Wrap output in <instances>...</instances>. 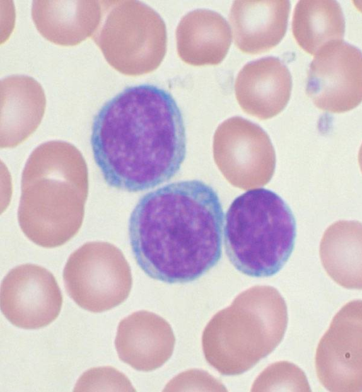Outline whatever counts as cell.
<instances>
[{"instance_id": "15", "label": "cell", "mask_w": 362, "mask_h": 392, "mask_svg": "<svg viewBox=\"0 0 362 392\" xmlns=\"http://www.w3.org/2000/svg\"><path fill=\"white\" fill-rule=\"evenodd\" d=\"M1 148L20 144L37 128L42 119L46 98L41 85L33 78L13 75L1 80Z\"/></svg>"}, {"instance_id": "12", "label": "cell", "mask_w": 362, "mask_h": 392, "mask_svg": "<svg viewBox=\"0 0 362 392\" xmlns=\"http://www.w3.org/2000/svg\"><path fill=\"white\" fill-rule=\"evenodd\" d=\"M292 79L277 57H266L246 64L235 82L237 101L243 110L260 120L272 118L286 106Z\"/></svg>"}, {"instance_id": "10", "label": "cell", "mask_w": 362, "mask_h": 392, "mask_svg": "<svg viewBox=\"0 0 362 392\" xmlns=\"http://www.w3.org/2000/svg\"><path fill=\"white\" fill-rule=\"evenodd\" d=\"M306 93L327 112L355 108L362 102V52L343 40L324 47L310 64Z\"/></svg>"}, {"instance_id": "4", "label": "cell", "mask_w": 362, "mask_h": 392, "mask_svg": "<svg viewBox=\"0 0 362 392\" xmlns=\"http://www.w3.org/2000/svg\"><path fill=\"white\" fill-rule=\"evenodd\" d=\"M287 322L285 301L275 288H250L218 312L205 328V358L222 374H242L278 346Z\"/></svg>"}, {"instance_id": "17", "label": "cell", "mask_w": 362, "mask_h": 392, "mask_svg": "<svg viewBox=\"0 0 362 392\" xmlns=\"http://www.w3.org/2000/svg\"><path fill=\"white\" fill-rule=\"evenodd\" d=\"M175 37L180 58L193 66L220 64L232 40L226 20L209 9H196L185 15L176 28Z\"/></svg>"}, {"instance_id": "14", "label": "cell", "mask_w": 362, "mask_h": 392, "mask_svg": "<svg viewBox=\"0 0 362 392\" xmlns=\"http://www.w3.org/2000/svg\"><path fill=\"white\" fill-rule=\"evenodd\" d=\"M287 0H238L230 11L234 42L244 53L258 54L277 45L286 34Z\"/></svg>"}, {"instance_id": "19", "label": "cell", "mask_w": 362, "mask_h": 392, "mask_svg": "<svg viewBox=\"0 0 362 392\" xmlns=\"http://www.w3.org/2000/svg\"><path fill=\"white\" fill-rule=\"evenodd\" d=\"M292 32L298 45L312 55L342 41L345 21L339 4L333 0L299 1L293 12Z\"/></svg>"}, {"instance_id": "11", "label": "cell", "mask_w": 362, "mask_h": 392, "mask_svg": "<svg viewBox=\"0 0 362 392\" xmlns=\"http://www.w3.org/2000/svg\"><path fill=\"white\" fill-rule=\"evenodd\" d=\"M62 301L54 275L37 265L16 266L1 282V312L18 328L38 329L49 325L59 316Z\"/></svg>"}, {"instance_id": "20", "label": "cell", "mask_w": 362, "mask_h": 392, "mask_svg": "<svg viewBox=\"0 0 362 392\" xmlns=\"http://www.w3.org/2000/svg\"><path fill=\"white\" fill-rule=\"evenodd\" d=\"M358 160L359 166L361 168V171L362 172V144L358 151Z\"/></svg>"}, {"instance_id": "6", "label": "cell", "mask_w": 362, "mask_h": 392, "mask_svg": "<svg viewBox=\"0 0 362 392\" xmlns=\"http://www.w3.org/2000/svg\"><path fill=\"white\" fill-rule=\"evenodd\" d=\"M105 3L104 20L92 38L107 63L128 76L156 69L167 47L166 27L160 16L139 1Z\"/></svg>"}, {"instance_id": "5", "label": "cell", "mask_w": 362, "mask_h": 392, "mask_svg": "<svg viewBox=\"0 0 362 392\" xmlns=\"http://www.w3.org/2000/svg\"><path fill=\"white\" fill-rule=\"evenodd\" d=\"M223 234L226 255L239 272L255 277H269L291 256L296 224L291 209L279 195L257 188L232 202Z\"/></svg>"}, {"instance_id": "9", "label": "cell", "mask_w": 362, "mask_h": 392, "mask_svg": "<svg viewBox=\"0 0 362 392\" xmlns=\"http://www.w3.org/2000/svg\"><path fill=\"white\" fill-rule=\"evenodd\" d=\"M319 381L332 392L362 391V300L344 305L319 342Z\"/></svg>"}, {"instance_id": "2", "label": "cell", "mask_w": 362, "mask_h": 392, "mask_svg": "<svg viewBox=\"0 0 362 392\" xmlns=\"http://www.w3.org/2000/svg\"><path fill=\"white\" fill-rule=\"evenodd\" d=\"M224 215L218 193L199 180L174 182L145 194L129 220L135 260L150 277L192 282L220 260Z\"/></svg>"}, {"instance_id": "1", "label": "cell", "mask_w": 362, "mask_h": 392, "mask_svg": "<svg viewBox=\"0 0 362 392\" xmlns=\"http://www.w3.org/2000/svg\"><path fill=\"white\" fill-rule=\"evenodd\" d=\"M186 132L172 95L151 84L129 86L93 120L90 146L105 183L139 192L170 180L186 156Z\"/></svg>"}, {"instance_id": "7", "label": "cell", "mask_w": 362, "mask_h": 392, "mask_svg": "<svg viewBox=\"0 0 362 392\" xmlns=\"http://www.w3.org/2000/svg\"><path fill=\"white\" fill-rule=\"evenodd\" d=\"M63 278L67 294L74 302L93 313L121 304L132 286L131 269L122 252L103 241L86 243L73 252Z\"/></svg>"}, {"instance_id": "8", "label": "cell", "mask_w": 362, "mask_h": 392, "mask_svg": "<svg viewBox=\"0 0 362 392\" xmlns=\"http://www.w3.org/2000/svg\"><path fill=\"white\" fill-rule=\"evenodd\" d=\"M213 154L223 175L238 188L264 186L274 173L276 155L267 133L242 117L219 125L214 135Z\"/></svg>"}, {"instance_id": "16", "label": "cell", "mask_w": 362, "mask_h": 392, "mask_svg": "<svg viewBox=\"0 0 362 392\" xmlns=\"http://www.w3.org/2000/svg\"><path fill=\"white\" fill-rule=\"evenodd\" d=\"M32 18L47 40L74 46L92 37L100 25L103 8L98 1H34Z\"/></svg>"}, {"instance_id": "18", "label": "cell", "mask_w": 362, "mask_h": 392, "mask_svg": "<svg viewBox=\"0 0 362 392\" xmlns=\"http://www.w3.org/2000/svg\"><path fill=\"white\" fill-rule=\"evenodd\" d=\"M320 256L328 275L340 286L362 289V224L338 221L325 231Z\"/></svg>"}, {"instance_id": "13", "label": "cell", "mask_w": 362, "mask_h": 392, "mask_svg": "<svg viewBox=\"0 0 362 392\" xmlns=\"http://www.w3.org/2000/svg\"><path fill=\"white\" fill-rule=\"evenodd\" d=\"M175 337L160 316L139 311L118 325L115 348L119 359L133 369L149 371L162 366L171 356Z\"/></svg>"}, {"instance_id": "3", "label": "cell", "mask_w": 362, "mask_h": 392, "mask_svg": "<svg viewBox=\"0 0 362 392\" xmlns=\"http://www.w3.org/2000/svg\"><path fill=\"white\" fill-rule=\"evenodd\" d=\"M19 226L28 239L52 248L79 231L88 195V173L81 151L64 141H49L30 154L21 176Z\"/></svg>"}]
</instances>
